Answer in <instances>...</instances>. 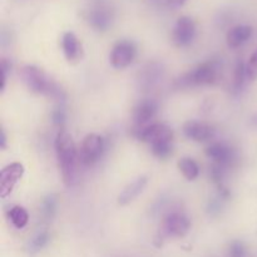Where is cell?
Segmentation results:
<instances>
[{
  "label": "cell",
  "instance_id": "cell-1",
  "mask_svg": "<svg viewBox=\"0 0 257 257\" xmlns=\"http://www.w3.org/2000/svg\"><path fill=\"white\" fill-rule=\"evenodd\" d=\"M54 146L63 182L67 186H70L74 182L77 161L79 160L74 141L67 131L62 130L58 132L57 137H55Z\"/></svg>",
  "mask_w": 257,
  "mask_h": 257
},
{
  "label": "cell",
  "instance_id": "cell-2",
  "mask_svg": "<svg viewBox=\"0 0 257 257\" xmlns=\"http://www.w3.org/2000/svg\"><path fill=\"white\" fill-rule=\"evenodd\" d=\"M137 138L150 145L151 151L156 157L166 158L172 152L173 132L168 125L162 123H153L138 128Z\"/></svg>",
  "mask_w": 257,
  "mask_h": 257
},
{
  "label": "cell",
  "instance_id": "cell-3",
  "mask_svg": "<svg viewBox=\"0 0 257 257\" xmlns=\"http://www.w3.org/2000/svg\"><path fill=\"white\" fill-rule=\"evenodd\" d=\"M19 74L24 84L32 92L38 93V94L49 95L53 98L62 97V90L40 68L35 67V65H25L20 69Z\"/></svg>",
  "mask_w": 257,
  "mask_h": 257
},
{
  "label": "cell",
  "instance_id": "cell-4",
  "mask_svg": "<svg viewBox=\"0 0 257 257\" xmlns=\"http://www.w3.org/2000/svg\"><path fill=\"white\" fill-rule=\"evenodd\" d=\"M218 75V64L216 62H206L196 67L191 72L186 73L185 75L177 80L178 85L182 88L195 87V85H206L212 84L216 82Z\"/></svg>",
  "mask_w": 257,
  "mask_h": 257
},
{
  "label": "cell",
  "instance_id": "cell-5",
  "mask_svg": "<svg viewBox=\"0 0 257 257\" xmlns=\"http://www.w3.org/2000/svg\"><path fill=\"white\" fill-rule=\"evenodd\" d=\"M103 151H104V140L99 135L90 133L82 141V145L78 151L79 161L84 166L94 165L102 157Z\"/></svg>",
  "mask_w": 257,
  "mask_h": 257
},
{
  "label": "cell",
  "instance_id": "cell-6",
  "mask_svg": "<svg viewBox=\"0 0 257 257\" xmlns=\"http://www.w3.org/2000/svg\"><path fill=\"white\" fill-rule=\"evenodd\" d=\"M24 175V166L19 162H13L0 171V197L5 198L12 193L18 181Z\"/></svg>",
  "mask_w": 257,
  "mask_h": 257
},
{
  "label": "cell",
  "instance_id": "cell-7",
  "mask_svg": "<svg viewBox=\"0 0 257 257\" xmlns=\"http://www.w3.org/2000/svg\"><path fill=\"white\" fill-rule=\"evenodd\" d=\"M190 220L182 212H171L165 217L162 223V233L172 237H182L190 230Z\"/></svg>",
  "mask_w": 257,
  "mask_h": 257
},
{
  "label": "cell",
  "instance_id": "cell-8",
  "mask_svg": "<svg viewBox=\"0 0 257 257\" xmlns=\"http://www.w3.org/2000/svg\"><path fill=\"white\" fill-rule=\"evenodd\" d=\"M136 47L128 40H120L113 47L110 52V64L115 69L127 68L136 58Z\"/></svg>",
  "mask_w": 257,
  "mask_h": 257
},
{
  "label": "cell",
  "instance_id": "cell-9",
  "mask_svg": "<svg viewBox=\"0 0 257 257\" xmlns=\"http://www.w3.org/2000/svg\"><path fill=\"white\" fill-rule=\"evenodd\" d=\"M196 37V24L190 17H181L172 30V40L177 47L191 44Z\"/></svg>",
  "mask_w": 257,
  "mask_h": 257
},
{
  "label": "cell",
  "instance_id": "cell-10",
  "mask_svg": "<svg viewBox=\"0 0 257 257\" xmlns=\"http://www.w3.org/2000/svg\"><path fill=\"white\" fill-rule=\"evenodd\" d=\"M85 19L89 23L92 28H94L98 32H104L112 25L113 22V13L109 8L104 5L94 7L89 9L85 14Z\"/></svg>",
  "mask_w": 257,
  "mask_h": 257
},
{
  "label": "cell",
  "instance_id": "cell-11",
  "mask_svg": "<svg viewBox=\"0 0 257 257\" xmlns=\"http://www.w3.org/2000/svg\"><path fill=\"white\" fill-rule=\"evenodd\" d=\"M183 135L195 142H205L215 135V130L210 124L197 120H188L183 124Z\"/></svg>",
  "mask_w": 257,
  "mask_h": 257
},
{
  "label": "cell",
  "instance_id": "cell-12",
  "mask_svg": "<svg viewBox=\"0 0 257 257\" xmlns=\"http://www.w3.org/2000/svg\"><path fill=\"white\" fill-rule=\"evenodd\" d=\"M158 105L155 100L145 99L138 103L133 110V120L138 128L148 125V122L156 115Z\"/></svg>",
  "mask_w": 257,
  "mask_h": 257
},
{
  "label": "cell",
  "instance_id": "cell-13",
  "mask_svg": "<svg viewBox=\"0 0 257 257\" xmlns=\"http://www.w3.org/2000/svg\"><path fill=\"white\" fill-rule=\"evenodd\" d=\"M147 177L146 176H141V177L136 178L133 182H131L130 185H127L124 187V190L120 192V195L118 196V203L120 206H125L128 203H131L132 201H135L141 193L143 192V190L147 186Z\"/></svg>",
  "mask_w": 257,
  "mask_h": 257
},
{
  "label": "cell",
  "instance_id": "cell-14",
  "mask_svg": "<svg viewBox=\"0 0 257 257\" xmlns=\"http://www.w3.org/2000/svg\"><path fill=\"white\" fill-rule=\"evenodd\" d=\"M62 48L65 58L69 62L79 59L82 55V47L79 44V40H78L77 35L72 32L64 33L62 38Z\"/></svg>",
  "mask_w": 257,
  "mask_h": 257
},
{
  "label": "cell",
  "instance_id": "cell-15",
  "mask_svg": "<svg viewBox=\"0 0 257 257\" xmlns=\"http://www.w3.org/2000/svg\"><path fill=\"white\" fill-rule=\"evenodd\" d=\"M206 155L210 160L217 163V166H223L232 160V150L225 143H212L206 150Z\"/></svg>",
  "mask_w": 257,
  "mask_h": 257
},
{
  "label": "cell",
  "instance_id": "cell-16",
  "mask_svg": "<svg viewBox=\"0 0 257 257\" xmlns=\"http://www.w3.org/2000/svg\"><path fill=\"white\" fill-rule=\"evenodd\" d=\"M252 35V28L250 25H237V27H233L230 32L227 33V45L232 49L235 48L241 47L242 44H245L248 39Z\"/></svg>",
  "mask_w": 257,
  "mask_h": 257
},
{
  "label": "cell",
  "instance_id": "cell-17",
  "mask_svg": "<svg viewBox=\"0 0 257 257\" xmlns=\"http://www.w3.org/2000/svg\"><path fill=\"white\" fill-rule=\"evenodd\" d=\"M178 170L181 171V173L183 175V177L188 181H195L198 177V173H200V168H198L197 163L192 160V158H181L177 163Z\"/></svg>",
  "mask_w": 257,
  "mask_h": 257
},
{
  "label": "cell",
  "instance_id": "cell-18",
  "mask_svg": "<svg viewBox=\"0 0 257 257\" xmlns=\"http://www.w3.org/2000/svg\"><path fill=\"white\" fill-rule=\"evenodd\" d=\"M8 215H9V218L13 225L17 228H19V230L24 228L28 225V222H29V215H28L27 210L24 207H22V206H14V207H12Z\"/></svg>",
  "mask_w": 257,
  "mask_h": 257
},
{
  "label": "cell",
  "instance_id": "cell-19",
  "mask_svg": "<svg viewBox=\"0 0 257 257\" xmlns=\"http://www.w3.org/2000/svg\"><path fill=\"white\" fill-rule=\"evenodd\" d=\"M145 73H143L142 78H141V83L146 87H150L153 83L157 82L158 77H160V68H156L155 65H148V68H145Z\"/></svg>",
  "mask_w": 257,
  "mask_h": 257
},
{
  "label": "cell",
  "instance_id": "cell-20",
  "mask_svg": "<svg viewBox=\"0 0 257 257\" xmlns=\"http://www.w3.org/2000/svg\"><path fill=\"white\" fill-rule=\"evenodd\" d=\"M245 78H247L246 77V65L243 64L242 60H238L236 63L235 73H233V88H235V90L241 89Z\"/></svg>",
  "mask_w": 257,
  "mask_h": 257
},
{
  "label": "cell",
  "instance_id": "cell-21",
  "mask_svg": "<svg viewBox=\"0 0 257 257\" xmlns=\"http://www.w3.org/2000/svg\"><path fill=\"white\" fill-rule=\"evenodd\" d=\"M246 77L250 80H255L257 78V48L246 64Z\"/></svg>",
  "mask_w": 257,
  "mask_h": 257
},
{
  "label": "cell",
  "instance_id": "cell-22",
  "mask_svg": "<svg viewBox=\"0 0 257 257\" xmlns=\"http://www.w3.org/2000/svg\"><path fill=\"white\" fill-rule=\"evenodd\" d=\"M47 242H48V233L40 232L39 235H37L34 238H33L32 243H30V248H32L33 252H35V251H39L40 248L44 247V246L47 245Z\"/></svg>",
  "mask_w": 257,
  "mask_h": 257
},
{
  "label": "cell",
  "instance_id": "cell-23",
  "mask_svg": "<svg viewBox=\"0 0 257 257\" xmlns=\"http://www.w3.org/2000/svg\"><path fill=\"white\" fill-rule=\"evenodd\" d=\"M55 211V201L53 197L47 198L43 203V213L47 218H52L53 215H54Z\"/></svg>",
  "mask_w": 257,
  "mask_h": 257
},
{
  "label": "cell",
  "instance_id": "cell-24",
  "mask_svg": "<svg viewBox=\"0 0 257 257\" xmlns=\"http://www.w3.org/2000/svg\"><path fill=\"white\" fill-rule=\"evenodd\" d=\"M230 257H246L245 246L241 242H232L230 246Z\"/></svg>",
  "mask_w": 257,
  "mask_h": 257
},
{
  "label": "cell",
  "instance_id": "cell-25",
  "mask_svg": "<svg viewBox=\"0 0 257 257\" xmlns=\"http://www.w3.org/2000/svg\"><path fill=\"white\" fill-rule=\"evenodd\" d=\"M53 118H54V122L57 124H62L63 120H64V113H63L62 109L55 110L54 114H53Z\"/></svg>",
  "mask_w": 257,
  "mask_h": 257
},
{
  "label": "cell",
  "instance_id": "cell-26",
  "mask_svg": "<svg viewBox=\"0 0 257 257\" xmlns=\"http://www.w3.org/2000/svg\"><path fill=\"white\" fill-rule=\"evenodd\" d=\"M187 0H166L167 5L170 8H173V9H177V8L182 7Z\"/></svg>",
  "mask_w": 257,
  "mask_h": 257
},
{
  "label": "cell",
  "instance_id": "cell-27",
  "mask_svg": "<svg viewBox=\"0 0 257 257\" xmlns=\"http://www.w3.org/2000/svg\"><path fill=\"white\" fill-rule=\"evenodd\" d=\"M5 147H7V137H5L4 131L0 130V148L4 150Z\"/></svg>",
  "mask_w": 257,
  "mask_h": 257
},
{
  "label": "cell",
  "instance_id": "cell-28",
  "mask_svg": "<svg viewBox=\"0 0 257 257\" xmlns=\"http://www.w3.org/2000/svg\"><path fill=\"white\" fill-rule=\"evenodd\" d=\"M152 2H158V0H152Z\"/></svg>",
  "mask_w": 257,
  "mask_h": 257
}]
</instances>
